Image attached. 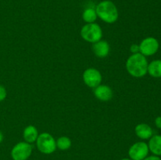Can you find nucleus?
<instances>
[{"label":"nucleus","instance_id":"1","mask_svg":"<svg viewBox=\"0 0 161 160\" xmlns=\"http://www.w3.org/2000/svg\"><path fill=\"white\" fill-rule=\"evenodd\" d=\"M148 63L146 56L142 53H134L128 57L126 62V68L131 76L142 78L147 74Z\"/></svg>","mask_w":161,"mask_h":160},{"label":"nucleus","instance_id":"2","mask_svg":"<svg viewBox=\"0 0 161 160\" xmlns=\"http://www.w3.org/2000/svg\"><path fill=\"white\" fill-rule=\"evenodd\" d=\"M95 10L97 17L105 23H115L119 17V13L116 5L108 0L101 2L96 6Z\"/></svg>","mask_w":161,"mask_h":160},{"label":"nucleus","instance_id":"3","mask_svg":"<svg viewBox=\"0 0 161 160\" xmlns=\"http://www.w3.org/2000/svg\"><path fill=\"white\" fill-rule=\"evenodd\" d=\"M102 30L99 24L91 23L85 24L80 30V35L85 41L94 43L100 41L102 38Z\"/></svg>","mask_w":161,"mask_h":160},{"label":"nucleus","instance_id":"4","mask_svg":"<svg viewBox=\"0 0 161 160\" xmlns=\"http://www.w3.org/2000/svg\"><path fill=\"white\" fill-rule=\"evenodd\" d=\"M36 146L40 152L43 154H52L57 148L56 141L49 133H42L39 134L36 140Z\"/></svg>","mask_w":161,"mask_h":160},{"label":"nucleus","instance_id":"5","mask_svg":"<svg viewBox=\"0 0 161 160\" xmlns=\"http://www.w3.org/2000/svg\"><path fill=\"white\" fill-rule=\"evenodd\" d=\"M32 152V146L27 142L17 143L11 150V157L14 160H27Z\"/></svg>","mask_w":161,"mask_h":160},{"label":"nucleus","instance_id":"6","mask_svg":"<svg viewBox=\"0 0 161 160\" xmlns=\"http://www.w3.org/2000/svg\"><path fill=\"white\" fill-rule=\"evenodd\" d=\"M83 79L88 87L96 88L102 83V76L101 72L97 69L90 67L86 69L83 72Z\"/></svg>","mask_w":161,"mask_h":160},{"label":"nucleus","instance_id":"7","mask_svg":"<svg viewBox=\"0 0 161 160\" xmlns=\"http://www.w3.org/2000/svg\"><path fill=\"white\" fill-rule=\"evenodd\" d=\"M159 42L153 37H147L139 44V53L145 56H153L159 50Z\"/></svg>","mask_w":161,"mask_h":160},{"label":"nucleus","instance_id":"8","mask_svg":"<svg viewBox=\"0 0 161 160\" xmlns=\"http://www.w3.org/2000/svg\"><path fill=\"white\" fill-rule=\"evenodd\" d=\"M149 146L143 141L135 143L128 151V155L131 160H143L149 154Z\"/></svg>","mask_w":161,"mask_h":160},{"label":"nucleus","instance_id":"9","mask_svg":"<svg viewBox=\"0 0 161 160\" xmlns=\"http://www.w3.org/2000/svg\"><path fill=\"white\" fill-rule=\"evenodd\" d=\"M94 94L96 98L102 101H108L113 98V90L107 85H99L94 88Z\"/></svg>","mask_w":161,"mask_h":160},{"label":"nucleus","instance_id":"10","mask_svg":"<svg viewBox=\"0 0 161 160\" xmlns=\"http://www.w3.org/2000/svg\"><path fill=\"white\" fill-rule=\"evenodd\" d=\"M92 51L97 57H106L110 52V45L107 41L101 39L98 42L93 43Z\"/></svg>","mask_w":161,"mask_h":160},{"label":"nucleus","instance_id":"11","mask_svg":"<svg viewBox=\"0 0 161 160\" xmlns=\"http://www.w3.org/2000/svg\"><path fill=\"white\" fill-rule=\"evenodd\" d=\"M135 134L137 136L142 140L150 139L153 136V129L148 124L140 123L135 126Z\"/></svg>","mask_w":161,"mask_h":160},{"label":"nucleus","instance_id":"12","mask_svg":"<svg viewBox=\"0 0 161 160\" xmlns=\"http://www.w3.org/2000/svg\"><path fill=\"white\" fill-rule=\"evenodd\" d=\"M38 136H39V133H38L37 128L34 126V125H28L24 130L23 137L25 142L29 143V144L36 142L38 138Z\"/></svg>","mask_w":161,"mask_h":160},{"label":"nucleus","instance_id":"13","mask_svg":"<svg viewBox=\"0 0 161 160\" xmlns=\"http://www.w3.org/2000/svg\"><path fill=\"white\" fill-rule=\"evenodd\" d=\"M149 149L157 156L161 155V135H154L149 139Z\"/></svg>","mask_w":161,"mask_h":160},{"label":"nucleus","instance_id":"14","mask_svg":"<svg viewBox=\"0 0 161 160\" xmlns=\"http://www.w3.org/2000/svg\"><path fill=\"white\" fill-rule=\"evenodd\" d=\"M147 73L154 78L161 77V60H155L148 64Z\"/></svg>","mask_w":161,"mask_h":160},{"label":"nucleus","instance_id":"15","mask_svg":"<svg viewBox=\"0 0 161 160\" xmlns=\"http://www.w3.org/2000/svg\"><path fill=\"white\" fill-rule=\"evenodd\" d=\"M97 15L96 10L92 8H87L83 13V20L87 24L94 23V21L97 20Z\"/></svg>","mask_w":161,"mask_h":160},{"label":"nucleus","instance_id":"16","mask_svg":"<svg viewBox=\"0 0 161 160\" xmlns=\"http://www.w3.org/2000/svg\"><path fill=\"white\" fill-rule=\"evenodd\" d=\"M56 145L58 148L60 150H68L72 146V141L68 136H61L56 141Z\"/></svg>","mask_w":161,"mask_h":160},{"label":"nucleus","instance_id":"17","mask_svg":"<svg viewBox=\"0 0 161 160\" xmlns=\"http://www.w3.org/2000/svg\"><path fill=\"white\" fill-rule=\"evenodd\" d=\"M6 96H7V92H6V88L0 85V101L4 100L6 98Z\"/></svg>","mask_w":161,"mask_h":160},{"label":"nucleus","instance_id":"18","mask_svg":"<svg viewBox=\"0 0 161 160\" xmlns=\"http://www.w3.org/2000/svg\"><path fill=\"white\" fill-rule=\"evenodd\" d=\"M130 51L131 52L132 54L139 53V45H137V44H132L130 47Z\"/></svg>","mask_w":161,"mask_h":160},{"label":"nucleus","instance_id":"19","mask_svg":"<svg viewBox=\"0 0 161 160\" xmlns=\"http://www.w3.org/2000/svg\"><path fill=\"white\" fill-rule=\"evenodd\" d=\"M143 160H161V158L157 155H151V156L146 157Z\"/></svg>","mask_w":161,"mask_h":160},{"label":"nucleus","instance_id":"20","mask_svg":"<svg viewBox=\"0 0 161 160\" xmlns=\"http://www.w3.org/2000/svg\"><path fill=\"white\" fill-rule=\"evenodd\" d=\"M155 124L156 125H157V128L161 129V116H158V117L155 119Z\"/></svg>","mask_w":161,"mask_h":160},{"label":"nucleus","instance_id":"21","mask_svg":"<svg viewBox=\"0 0 161 160\" xmlns=\"http://www.w3.org/2000/svg\"><path fill=\"white\" fill-rule=\"evenodd\" d=\"M3 133L0 131V144L3 142Z\"/></svg>","mask_w":161,"mask_h":160},{"label":"nucleus","instance_id":"22","mask_svg":"<svg viewBox=\"0 0 161 160\" xmlns=\"http://www.w3.org/2000/svg\"><path fill=\"white\" fill-rule=\"evenodd\" d=\"M121 160H131V159H130V158H123V159Z\"/></svg>","mask_w":161,"mask_h":160}]
</instances>
